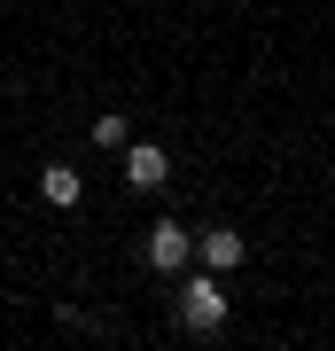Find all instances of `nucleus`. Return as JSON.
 <instances>
[{"label": "nucleus", "instance_id": "nucleus-1", "mask_svg": "<svg viewBox=\"0 0 335 351\" xmlns=\"http://www.w3.org/2000/svg\"><path fill=\"white\" fill-rule=\"evenodd\" d=\"M179 328H187V336H219V328H226V289H219V274H195V281H187Z\"/></svg>", "mask_w": 335, "mask_h": 351}, {"label": "nucleus", "instance_id": "nucleus-2", "mask_svg": "<svg viewBox=\"0 0 335 351\" xmlns=\"http://www.w3.org/2000/svg\"><path fill=\"white\" fill-rule=\"evenodd\" d=\"M187 250H195V234H187L179 219H156V226H149V265H156V274H179Z\"/></svg>", "mask_w": 335, "mask_h": 351}, {"label": "nucleus", "instance_id": "nucleus-3", "mask_svg": "<svg viewBox=\"0 0 335 351\" xmlns=\"http://www.w3.org/2000/svg\"><path fill=\"white\" fill-rule=\"evenodd\" d=\"M164 180H172V156H164V149H149V141H133V149H125V188L156 195Z\"/></svg>", "mask_w": 335, "mask_h": 351}, {"label": "nucleus", "instance_id": "nucleus-4", "mask_svg": "<svg viewBox=\"0 0 335 351\" xmlns=\"http://www.w3.org/2000/svg\"><path fill=\"white\" fill-rule=\"evenodd\" d=\"M195 258L211 265V274H226V265H242V234H234V226H203V234H195Z\"/></svg>", "mask_w": 335, "mask_h": 351}, {"label": "nucleus", "instance_id": "nucleus-5", "mask_svg": "<svg viewBox=\"0 0 335 351\" xmlns=\"http://www.w3.org/2000/svg\"><path fill=\"white\" fill-rule=\"evenodd\" d=\"M39 195H47V203H55V211H71V203H78V195H86V180H78V172H71V164H47V172H39Z\"/></svg>", "mask_w": 335, "mask_h": 351}, {"label": "nucleus", "instance_id": "nucleus-6", "mask_svg": "<svg viewBox=\"0 0 335 351\" xmlns=\"http://www.w3.org/2000/svg\"><path fill=\"white\" fill-rule=\"evenodd\" d=\"M94 149H125V117H117V110L94 117Z\"/></svg>", "mask_w": 335, "mask_h": 351}]
</instances>
